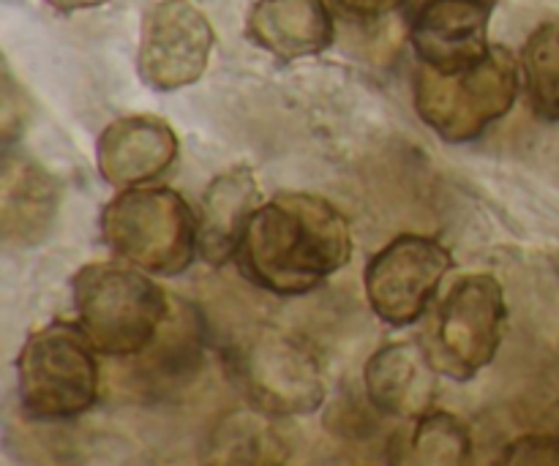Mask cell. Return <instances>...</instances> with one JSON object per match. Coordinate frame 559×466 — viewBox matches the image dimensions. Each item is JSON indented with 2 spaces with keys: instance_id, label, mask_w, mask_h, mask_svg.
I'll return each mask as SVG.
<instances>
[{
  "instance_id": "11",
  "label": "cell",
  "mask_w": 559,
  "mask_h": 466,
  "mask_svg": "<svg viewBox=\"0 0 559 466\" xmlns=\"http://www.w3.org/2000/svg\"><path fill=\"white\" fill-rule=\"evenodd\" d=\"M178 158V134L156 115H126L112 120L96 142L102 178L115 189H140L153 183Z\"/></svg>"
},
{
  "instance_id": "20",
  "label": "cell",
  "mask_w": 559,
  "mask_h": 466,
  "mask_svg": "<svg viewBox=\"0 0 559 466\" xmlns=\"http://www.w3.org/2000/svg\"><path fill=\"white\" fill-rule=\"evenodd\" d=\"M497 466H559V434H524L508 442Z\"/></svg>"
},
{
  "instance_id": "9",
  "label": "cell",
  "mask_w": 559,
  "mask_h": 466,
  "mask_svg": "<svg viewBox=\"0 0 559 466\" xmlns=\"http://www.w3.org/2000/svg\"><path fill=\"white\" fill-rule=\"evenodd\" d=\"M216 33L191 0H158L142 20L136 71L147 87L180 91L202 80Z\"/></svg>"
},
{
  "instance_id": "2",
  "label": "cell",
  "mask_w": 559,
  "mask_h": 466,
  "mask_svg": "<svg viewBox=\"0 0 559 466\" xmlns=\"http://www.w3.org/2000/svg\"><path fill=\"white\" fill-rule=\"evenodd\" d=\"M76 325L98 355L126 360L151 347L167 320V292L151 273L120 262H91L71 278Z\"/></svg>"
},
{
  "instance_id": "16",
  "label": "cell",
  "mask_w": 559,
  "mask_h": 466,
  "mask_svg": "<svg viewBox=\"0 0 559 466\" xmlns=\"http://www.w3.org/2000/svg\"><path fill=\"white\" fill-rule=\"evenodd\" d=\"M276 420L260 409L227 415L211 437L207 466H284L289 451Z\"/></svg>"
},
{
  "instance_id": "19",
  "label": "cell",
  "mask_w": 559,
  "mask_h": 466,
  "mask_svg": "<svg viewBox=\"0 0 559 466\" xmlns=\"http://www.w3.org/2000/svg\"><path fill=\"white\" fill-rule=\"evenodd\" d=\"M522 76L533 112L559 123V22H544L530 33L522 49Z\"/></svg>"
},
{
  "instance_id": "5",
  "label": "cell",
  "mask_w": 559,
  "mask_h": 466,
  "mask_svg": "<svg viewBox=\"0 0 559 466\" xmlns=\"http://www.w3.org/2000/svg\"><path fill=\"white\" fill-rule=\"evenodd\" d=\"M522 87V63L508 47H491L478 65L456 74L420 65L415 74V109L440 140L473 142L511 112Z\"/></svg>"
},
{
  "instance_id": "12",
  "label": "cell",
  "mask_w": 559,
  "mask_h": 466,
  "mask_svg": "<svg viewBox=\"0 0 559 466\" xmlns=\"http://www.w3.org/2000/svg\"><path fill=\"white\" fill-rule=\"evenodd\" d=\"M364 385L377 413L418 420L435 409L440 371L424 342H393L366 360Z\"/></svg>"
},
{
  "instance_id": "4",
  "label": "cell",
  "mask_w": 559,
  "mask_h": 466,
  "mask_svg": "<svg viewBox=\"0 0 559 466\" xmlns=\"http://www.w3.org/2000/svg\"><path fill=\"white\" fill-rule=\"evenodd\" d=\"M102 235L120 260L151 276H180L200 256L194 211L164 186L120 191L102 211Z\"/></svg>"
},
{
  "instance_id": "24",
  "label": "cell",
  "mask_w": 559,
  "mask_h": 466,
  "mask_svg": "<svg viewBox=\"0 0 559 466\" xmlns=\"http://www.w3.org/2000/svg\"><path fill=\"white\" fill-rule=\"evenodd\" d=\"M409 3H413V5H418V3H424V0H409ZM489 3H497V0H489Z\"/></svg>"
},
{
  "instance_id": "23",
  "label": "cell",
  "mask_w": 559,
  "mask_h": 466,
  "mask_svg": "<svg viewBox=\"0 0 559 466\" xmlns=\"http://www.w3.org/2000/svg\"><path fill=\"white\" fill-rule=\"evenodd\" d=\"M55 11L60 14H74V11H85V9H96V5H104L107 0H47Z\"/></svg>"
},
{
  "instance_id": "22",
  "label": "cell",
  "mask_w": 559,
  "mask_h": 466,
  "mask_svg": "<svg viewBox=\"0 0 559 466\" xmlns=\"http://www.w3.org/2000/svg\"><path fill=\"white\" fill-rule=\"evenodd\" d=\"M347 14L360 16V20H377V16H385L391 11L402 9L407 0H336Z\"/></svg>"
},
{
  "instance_id": "8",
  "label": "cell",
  "mask_w": 559,
  "mask_h": 466,
  "mask_svg": "<svg viewBox=\"0 0 559 466\" xmlns=\"http://www.w3.org/2000/svg\"><path fill=\"white\" fill-rule=\"evenodd\" d=\"M451 267L453 256L440 240L426 235H399L366 265V300L385 325H415Z\"/></svg>"
},
{
  "instance_id": "10",
  "label": "cell",
  "mask_w": 559,
  "mask_h": 466,
  "mask_svg": "<svg viewBox=\"0 0 559 466\" xmlns=\"http://www.w3.org/2000/svg\"><path fill=\"white\" fill-rule=\"evenodd\" d=\"M489 0H424L413 5V38L420 65L456 74L478 65L489 47Z\"/></svg>"
},
{
  "instance_id": "21",
  "label": "cell",
  "mask_w": 559,
  "mask_h": 466,
  "mask_svg": "<svg viewBox=\"0 0 559 466\" xmlns=\"http://www.w3.org/2000/svg\"><path fill=\"white\" fill-rule=\"evenodd\" d=\"M27 120V98L22 87H16L14 76L3 69V140L5 145L16 140V131L25 129Z\"/></svg>"
},
{
  "instance_id": "18",
  "label": "cell",
  "mask_w": 559,
  "mask_h": 466,
  "mask_svg": "<svg viewBox=\"0 0 559 466\" xmlns=\"http://www.w3.org/2000/svg\"><path fill=\"white\" fill-rule=\"evenodd\" d=\"M202 358L200 316L186 303L169 309L162 331L151 347L136 355L134 371L147 385H173L180 377L191 374Z\"/></svg>"
},
{
  "instance_id": "1",
  "label": "cell",
  "mask_w": 559,
  "mask_h": 466,
  "mask_svg": "<svg viewBox=\"0 0 559 466\" xmlns=\"http://www.w3.org/2000/svg\"><path fill=\"white\" fill-rule=\"evenodd\" d=\"M353 256L344 213L325 196L284 191L254 213L238 262L257 287L295 298L314 292Z\"/></svg>"
},
{
  "instance_id": "3",
  "label": "cell",
  "mask_w": 559,
  "mask_h": 466,
  "mask_svg": "<svg viewBox=\"0 0 559 466\" xmlns=\"http://www.w3.org/2000/svg\"><path fill=\"white\" fill-rule=\"evenodd\" d=\"M96 347L76 322H49L27 336L16 358L20 409L36 423L91 413L98 398Z\"/></svg>"
},
{
  "instance_id": "7",
  "label": "cell",
  "mask_w": 559,
  "mask_h": 466,
  "mask_svg": "<svg viewBox=\"0 0 559 466\" xmlns=\"http://www.w3.org/2000/svg\"><path fill=\"white\" fill-rule=\"evenodd\" d=\"M506 289L489 273L462 276L440 300L424 344L437 371L467 382L495 363L506 338Z\"/></svg>"
},
{
  "instance_id": "6",
  "label": "cell",
  "mask_w": 559,
  "mask_h": 466,
  "mask_svg": "<svg viewBox=\"0 0 559 466\" xmlns=\"http://www.w3.org/2000/svg\"><path fill=\"white\" fill-rule=\"evenodd\" d=\"M229 374L251 404L271 418L314 415L325 402V377L314 349L295 333L260 325L227 353Z\"/></svg>"
},
{
  "instance_id": "13",
  "label": "cell",
  "mask_w": 559,
  "mask_h": 466,
  "mask_svg": "<svg viewBox=\"0 0 559 466\" xmlns=\"http://www.w3.org/2000/svg\"><path fill=\"white\" fill-rule=\"evenodd\" d=\"M260 186L246 164L229 167L207 183L197 211V249L213 267L238 260L249 224L260 211Z\"/></svg>"
},
{
  "instance_id": "17",
  "label": "cell",
  "mask_w": 559,
  "mask_h": 466,
  "mask_svg": "<svg viewBox=\"0 0 559 466\" xmlns=\"http://www.w3.org/2000/svg\"><path fill=\"white\" fill-rule=\"evenodd\" d=\"M391 466H469L473 434L467 423L445 409H431L407 434L391 442Z\"/></svg>"
},
{
  "instance_id": "15",
  "label": "cell",
  "mask_w": 559,
  "mask_h": 466,
  "mask_svg": "<svg viewBox=\"0 0 559 466\" xmlns=\"http://www.w3.org/2000/svg\"><path fill=\"white\" fill-rule=\"evenodd\" d=\"M60 205V186L31 156H5L3 162V218L5 243L36 246L49 232Z\"/></svg>"
},
{
  "instance_id": "14",
  "label": "cell",
  "mask_w": 559,
  "mask_h": 466,
  "mask_svg": "<svg viewBox=\"0 0 559 466\" xmlns=\"http://www.w3.org/2000/svg\"><path fill=\"white\" fill-rule=\"evenodd\" d=\"M246 36L278 60L311 58L333 44V16L325 0H257Z\"/></svg>"
}]
</instances>
